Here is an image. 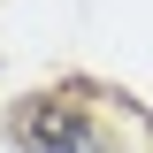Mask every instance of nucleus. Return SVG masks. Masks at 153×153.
<instances>
[{
    "label": "nucleus",
    "mask_w": 153,
    "mask_h": 153,
    "mask_svg": "<svg viewBox=\"0 0 153 153\" xmlns=\"http://www.w3.org/2000/svg\"><path fill=\"white\" fill-rule=\"evenodd\" d=\"M8 138H16V153H100L92 115L76 107V100H54V92L23 100V107L8 115Z\"/></svg>",
    "instance_id": "f257e3e1"
}]
</instances>
